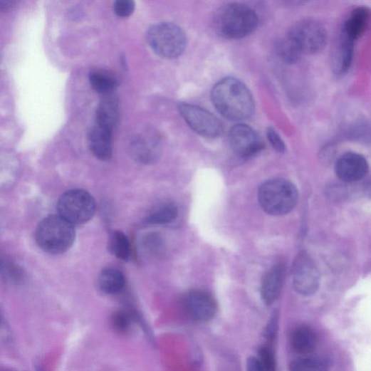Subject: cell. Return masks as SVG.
<instances>
[{
    "label": "cell",
    "mask_w": 371,
    "mask_h": 371,
    "mask_svg": "<svg viewBox=\"0 0 371 371\" xmlns=\"http://www.w3.org/2000/svg\"><path fill=\"white\" fill-rule=\"evenodd\" d=\"M246 371H261L259 362L257 357H251L247 360Z\"/></svg>",
    "instance_id": "obj_32"
},
{
    "label": "cell",
    "mask_w": 371,
    "mask_h": 371,
    "mask_svg": "<svg viewBox=\"0 0 371 371\" xmlns=\"http://www.w3.org/2000/svg\"><path fill=\"white\" fill-rule=\"evenodd\" d=\"M119 119L118 101L111 95H105L96 110V125L113 131Z\"/></svg>",
    "instance_id": "obj_16"
},
{
    "label": "cell",
    "mask_w": 371,
    "mask_h": 371,
    "mask_svg": "<svg viewBox=\"0 0 371 371\" xmlns=\"http://www.w3.org/2000/svg\"><path fill=\"white\" fill-rule=\"evenodd\" d=\"M16 5L14 1H0V13L6 12Z\"/></svg>",
    "instance_id": "obj_33"
},
{
    "label": "cell",
    "mask_w": 371,
    "mask_h": 371,
    "mask_svg": "<svg viewBox=\"0 0 371 371\" xmlns=\"http://www.w3.org/2000/svg\"><path fill=\"white\" fill-rule=\"evenodd\" d=\"M301 54H315L327 44V33L318 22L306 19L296 23L287 36Z\"/></svg>",
    "instance_id": "obj_7"
},
{
    "label": "cell",
    "mask_w": 371,
    "mask_h": 371,
    "mask_svg": "<svg viewBox=\"0 0 371 371\" xmlns=\"http://www.w3.org/2000/svg\"><path fill=\"white\" fill-rule=\"evenodd\" d=\"M41 249L51 255L67 252L75 241L74 226L58 215H51L41 221L35 233Z\"/></svg>",
    "instance_id": "obj_3"
},
{
    "label": "cell",
    "mask_w": 371,
    "mask_h": 371,
    "mask_svg": "<svg viewBox=\"0 0 371 371\" xmlns=\"http://www.w3.org/2000/svg\"><path fill=\"white\" fill-rule=\"evenodd\" d=\"M354 41L342 33L333 60V69L338 75H342L350 69L354 51Z\"/></svg>",
    "instance_id": "obj_20"
},
{
    "label": "cell",
    "mask_w": 371,
    "mask_h": 371,
    "mask_svg": "<svg viewBox=\"0 0 371 371\" xmlns=\"http://www.w3.org/2000/svg\"><path fill=\"white\" fill-rule=\"evenodd\" d=\"M88 143L91 152L99 160L106 161L113 155V132L98 125L90 129Z\"/></svg>",
    "instance_id": "obj_14"
},
{
    "label": "cell",
    "mask_w": 371,
    "mask_h": 371,
    "mask_svg": "<svg viewBox=\"0 0 371 371\" xmlns=\"http://www.w3.org/2000/svg\"><path fill=\"white\" fill-rule=\"evenodd\" d=\"M214 107L224 117L240 121L250 118L255 112L252 93L235 78H226L217 83L211 93Z\"/></svg>",
    "instance_id": "obj_1"
},
{
    "label": "cell",
    "mask_w": 371,
    "mask_h": 371,
    "mask_svg": "<svg viewBox=\"0 0 371 371\" xmlns=\"http://www.w3.org/2000/svg\"><path fill=\"white\" fill-rule=\"evenodd\" d=\"M296 187L283 179H272L259 188L258 200L261 208L269 215L278 216L291 212L298 202Z\"/></svg>",
    "instance_id": "obj_4"
},
{
    "label": "cell",
    "mask_w": 371,
    "mask_h": 371,
    "mask_svg": "<svg viewBox=\"0 0 371 371\" xmlns=\"http://www.w3.org/2000/svg\"><path fill=\"white\" fill-rule=\"evenodd\" d=\"M131 315L126 311H118L113 316V325L117 331L125 333L130 328L132 323Z\"/></svg>",
    "instance_id": "obj_28"
},
{
    "label": "cell",
    "mask_w": 371,
    "mask_h": 371,
    "mask_svg": "<svg viewBox=\"0 0 371 371\" xmlns=\"http://www.w3.org/2000/svg\"><path fill=\"white\" fill-rule=\"evenodd\" d=\"M126 282L125 274L115 268H107L103 270L98 280L100 291L108 296L120 293L125 290Z\"/></svg>",
    "instance_id": "obj_17"
},
{
    "label": "cell",
    "mask_w": 371,
    "mask_h": 371,
    "mask_svg": "<svg viewBox=\"0 0 371 371\" xmlns=\"http://www.w3.org/2000/svg\"><path fill=\"white\" fill-rule=\"evenodd\" d=\"M370 21V10L365 6L355 9L345 23L343 33L355 41L364 35Z\"/></svg>",
    "instance_id": "obj_18"
},
{
    "label": "cell",
    "mask_w": 371,
    "mask_h": 371,
    "mask_svg": "<svg viewBox=\"0 0 371 371\" xmlns=\"http://www.w3.org/2000/svg\"><path fill=\"white\" fill-rule=\"evenodd\" d=\"M368 172L366 159L360 154L348 152L341 156L335 164L338 177L346 182H354L363 179Z\"/></svg>",
    "instance_id": "obj_12"
},
{
    "label": "cell",
    "mask_w": 371,
    "mask_h": 371,
    "mask_svg": "<svg viewBox=\"0 0 371 371\" xmlns=\"http://www.w3.org/2000/svg\"><path fill=\"white\" fill-rule=\"evenodd\" d=\"M179 215L177 204L173 202H162L156 206L146 217V222L151 225L168 224L175 221Z\"/></svg>",
    "instance_id": "obj_22"
},
{
    "label": "cell",
    "mask_w": 371,
    "mask_h": 371,
    "mask_svg": "<svg viewBox=\"0 0 371 371\" xmlns=\"http://www.w3.org/2000/svg\"><path fill=\"white\" fill-rule=\"evenodd\" d=\"M290 371H328V368L323 360L308 357L293 362L290 366Z\"/></svg>",
    "instance_id": "obj_25"
},
{
    "label": "cell",
    "mask_w": 371,
    "mask_h": 371,
    "mask_svg": "<svg viewBox=\"0 0 371 371\" xmlns=\"http://www.w3.org/2000/svg\"><path fill=\"white\" fill-rule=\"evenodd\" d=\"M147 39L157 56L167 59H174L182 56L187 46L186 33L173 23L153 25L147 32Z\"/></svg>",
    "instance_id": "obj_5"
},
{
    "label": "cell",
    "mask_w": 371,
    "mask_h": 371,
    "mask_svg": "<svg viewBox=\"0 0 371 371\" xmlns=\"http://www.w3.org/2000/svg\"><path fill=\"white\" fill-rule=\"evenodd\" d=\"M135 10V4L132 0H117L114 4L113 11L120 18L130 16Z\"/></svg>",
    "instance_id": "obj_29"
},
{
    "label": "cell",
    "mask_w": 371,
    "mask_h": 371,
    "mask_svg": "<svg viewBox=\"0 0 371 371\" xmlns=\"http://www.w3.org/2000/svg\"><path fill=\"white\" fill-rule=\"evenodd\" d=\"M0 276L13 283H20L24 278L21 269L1 254H0Z\"/></svg>",
    "instance_id": "obj_24"
},
{
    "label": "cell",
    "mask_w": 371,
    "mask_h": 371,
    "mask_svg": "<svg viewBox=\"0 0 371 371\" xmlns=\"http://www.w3.org/2000/svg\"><path fill=\"white\" fill-rule=\"evenodd\" d=\"M285 268L281 264L272 267L264 276L261 284L263 302L270 305L279 297L283 284Z\"/></svg>",
    "instance_id": "obj_15"
},
{
    "label": "cell",
    "mask_w": 371,
    "mask_h": 371,
    "mask_svg": "<svg viewBox=\"0 0 371 371\" xmlns=\"http://www.w3.org/2000/svg\"><path fill=\"white\" fill-rule=\"evenodd\" d=\"M258 24L256 13L241 4H229L215 14L214 26L216 33L228 39H238L251 34Z\"/></svg>",
    "instance_id": "obj_2"
},
{
    "label": "cell",
    "mask_w": 371,
    "mask_h": 371,
    "mask_svg": "<svg viewBox=\"0 0 371 371\" xmlns=\"http://www.w3.org/2000/svg\"><path fill=\"white\" fill-rule=\"evenodd\" d=\"M179 111L189 127L197 134L208 138H216L221 135V122L207 110L184 103L180 105Z\"/></svg>",
    "instance_id": "obj_8"
},
{
    "label": "cell",
    "mask_w": 371,
    "mask_h": 371,
    "mask_svg": "<svg viewBox=\"0 0 371 371\" xmlns=\"http://www.w3.org/2000/svg\"><path fill=\"white\" fill-rule=\"evenodd\" d=\"M293 349L303 355L311 354L318 345V338L314 330L308 325H301L295 329L291 338Z\"/></svg>",
    "instance_id": "obj_19"
},
{
    "label": "cell",
    "mask_w": 371,
    "mask_h": 371,
    "mask_svg": "<svg viewBox=\"0 0 371 371\" xmlns=\"http://www.w3.org/2000/svg\"><path fill=\"white\" fill-rule=\"evenodd\" d=\"M277 49L281 59L288 63L297 62L302 55L288 37L281 41Z\"/></svg>",
    "instance_id": "obj_26"
},
{
    "label": "cell",
    "mask_w": 371,
    "mask_h": 371,
    "mask_svg": "<svg viewBox=\"0 0 371 371\" xmlns=\"http://www.w3.org/2000/svg\"><path fill=\"white\" fill-rule=\"evenodd\" d=\"M58 216L73 226L90 221L96 211L93 197L82 189H72L64 193L57 205Z\"/></svg>",
    "instance_id": "obj_6"
},
{
    "label": "cell",
    "mask_w": 371,
    "mask_h": 371,
    "mask_svg": "<svg viewBox=\"0 0 371 371\" xmlns=\"http://www.w3.org/2000/svg\"><path fill=\"white\" fill-rule=\"evenodd\" d=\"M109 250L117 259L129 261L131 258V244L127 236L120 231H115L109 239Z\"/></svg>",
    "instance_id": "obj_23"
},
{
    "label": "cell",
    "mask_w": 371,
    "mask_h": 371,
    "mask_svg": "<svg viewBox=\"0 0 371 371\" xmlns=\"http://www.w3.org/2000/svg\"><path fill=\"white\" fill-rule=\"evenodd\" d=\"M90 83L96 92L108 95L118 87V79L111 72L101 69H95L89 75Z\"/></svg>",
    "instance_id": "obj_21"
},
{
    "label": "cell",
    "mask_w": 371,
    "mask_h": 371,
    "mask_svg": "<svg viewBox=\"0 0 371 371\" xmlns=\"http://www.w3.org/2000/svg\"><path fill=\"white\" fill-rule=\"evenodd\" d=\"M293 282L295 290L303 296H311L318 290L320 273L313 261L306 254L296 258L293 267Z\"/></svg>",
    "instance_id": "obj_9"
},
{
    "label": "cell",
    "mask_w": 371,
    "mask_h": 371,
    "mask_svg": "<svg viewBox=\"0 0 371 371\" xmlns=\"http://www.w3.org/2000/svg\"><path fill=\"white\" fill-rule=\"evenodd\" d=\"M278 327V317L276 314L273 315L271 320L266 326L265 337L268 340H272L276 338Z\"/></svg>",
    "instance_id": "obj_31"
},
{
    "label": "cell",
    "mask_w": 371,
    "mask_h": 371,
    "mask_svg": "<svg viewBox=\"0 0 371 371\" xmlns=\"http://www.w3.org/2000/svg\"><path fill=\"white\" fill-rule=\"evenodd\" d=\"M261 371H277L276 360L273 350L267 347H261L258 357Z\"/></svg>",
    "instance_id": "obj_27"
},
{
    "label": "cell",
    "mask_w": 371,
    "mask_h": 371,
    "mask_svg": "<svg viewBox=\"0 0 371 371\" xmlns=\"http://www.w3.org/2000/svg\"><path fill=\"white\" fill-rule=\"evenodd\" d=\"M229 140L233 152L241 158L253 157L264 147L257 132L246 125L234 126L229 132Z\"/></svg>",
    "instance_id": "obj_10"
},
{
    "label": "cell",
    "mask_w": 371,
    "mask_h": 371,
    "mask_svg": "<svg viewBox=\"0 0 371 371\" xmlns=\"http://www.w3.org/2000/svg\"><path fill=\"white\" fill-rule=\"evenodd\" d=\"M154 133H140L130 142V150L137 160L149 163L154 161L159 155L160 145Z\"/></svg>",
    "instance_id": "obj_13"
},
{
    "label": "cell",
    "mask_w": 371,
    "mask_h": 371,
    "mask_svg": "<svg viewBox=\"0 0 371 371\" xmlns=\"http://www.w3.org/2000/svg\"><path fill=\"white\" fill-rule=\"evenodd\" d=\"M267 137L269 142L272 147L278 152H283L286 150V146L276 131L273 128H269L267 130Z\"/></svg>",
    "instance_id": "obj_30"
},
{
    "label": "cell",
    "mask_w": 371,
    "mask_h": 371,
    "mask_svg": "<svg viewBox=\"0 0 371 371\" xmlns=\"http://www.w3.org/2000/svg\"><path fill=\"white\" fill-rule=\"evenodd\" d=\"M184 306L189 317L198 322H208L212 320L218 310L214 298L202 290L189 291L184 298Z\"/></svg>",
    "instance_id": "obj_11"
}]
</instances>
